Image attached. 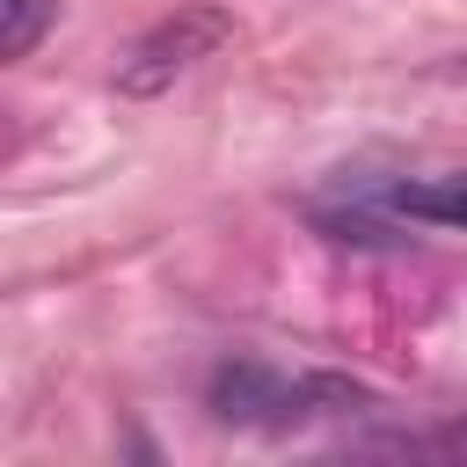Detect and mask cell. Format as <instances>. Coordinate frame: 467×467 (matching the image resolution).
<instances>
[{"label": "cell", "mask_w": 467, "mask_h": 467, "mask_svg": "<svg viewBox=\"0 0 467 467\" xmlns=\"http://www.w3.org/2000/svg\"><path fill=\"white\" fill-rule=\"evenodd\" d=\"M226 44H234V15H226V7H212V0H190V7L161 15L146 36H131V44H124V58H117V95L153 102V95H168L190 66H204V58H212V51H226Z\"/></svg>", "instance_id": "obj_1"}, {"label": "cell", "mask_w": 467, "mask_h": 467, "mask_svg": "<svg viewBox=\"0 0 467 467\" xmlns=\"http://www.w3.org/2000/svg\"><path fill=\"white\" fill-rule=\"evenodd\" d=\"M212 416L219 423H285V379L255 358H226L212 372Z\"/></svg>", "instance_id": "obj_2"}, {"label": "cell", "mask_w": 467, "mask_h": 467, "mask_svg": "<svg viewBox=\"0 0 467 467\" xmlns=\"http://www.w3.org/2000/svg\"><path fill=\"white\" fill-rule=\"evenodd\" d=\"M358 409H372V387L350 372H299L285 387V423L292 416H358Z\"/></svg>", "instance_id": "obj_3"}, {"label": "cell", "mask_w": 467, "mask_h": 467, "mask_svg": "<svg viewBox=\"0 0 467 467\" xmlns=\"http://www.w3.org/2000/svg\"><path fill=\"white\" fill-rule=\"evenodd\" d=\"M387 204H394L401 219H423V226H460V234H467V175L401 182V190H387Z\"/></svg>", "instance_id": "obj_4"}, {"label": "cell", "mask_w": 467, "mask_h": 467, "mask_svg": "<svg viewBox=\"0 0 467 467\" xmlns=\"http://www.w3.org/2000/svg\"><path fill=\"white\" fill-rule=\"evenodd\" d=\"M51 22H58V0H0V58H29Z\"/></svg>", "instance_id": "obj_5"}, {"label": "cell", "mask_w": 467, "mask_h": 467, "mask_svg": "<svg viewBox=\"0 0 467 467\" xmlns=\"http://www.w3.org/2000/svg\"><path fill=\"white\" fill-rule=\"evenodd\" d=\"M314 226L328 241H343V248H401V234L387 219H372V212H314Z\"/></svg>", "instance_id": "obj_6"}]
</instances>
